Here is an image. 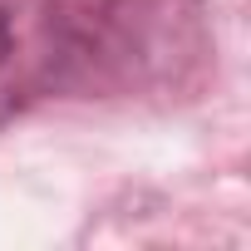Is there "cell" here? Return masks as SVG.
Returning <instances> with one entry per match:
<instances>
[{"instance_id": "cell-1", "label": "cell", "mask_w": 251, "mask_h": 251, "mask_svg": "<svg viewBox=\"0 0 251 251\" xmlns=\"http://www.w3.org/2000/svg\"><path fill=\"white\" fill-rule=\"evenodd\" d=\"M79 59V25L64 0H0V128L54 94Z\"/></svg>"}]
</instances>
